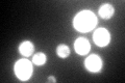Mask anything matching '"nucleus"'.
<instances>
[{
    "instance_id": "f257e3e1",
    "label": "nucleus",
    "mask_w": 125,
    "mask_h": 83,
    "mask_svg": "<svg viewBox=\"0 0 125 83\" xmlns=\"http://www.w3.org/2000/svg\"><path fill=\"white\" fill-rule=\"evenodd\" d=\"M97 19L92 11L83 10L77 14L74 19V27L80 32H88L96 25Z\"/></svg>"
},
{
    "instance_id": "f03ea898",
    "label": "nucleus",
    "mask_w": 125,
    "mask_h": 83,
    "mask_svg": "<svg viewBox=\"0 0 125 83\" xmlns=\"http://www.w3.org/2000/svg\"><path fill=\"white\" fill-rule=\"evenodd\" d=\"M15 74L20 80L26 81L32 74V65L27 59H20L15 65Z\"/></svg>"
},
{
    "instance_id": "7ed1b4c3",
    "label": "nucleus",
    "mask_w": 125,
    "mask_h": 83,
    "mask_svg": "<svg viewBox=\"0 0 125 83\" xmlns=\"http://www.w3.org/2000/svg\"><path fill=\"white\" fill-rule=\"evenodd\" d=\"M93 39L95 42V44L99 47H104L106 46L109 43V39H111V37H109V33L106 29L104 28H98L95 32H94L93 35Z\"/></svg>"
},
{
    "instance_id": "20e7f679",
    "label": "nucleus",
    "mask_w": 125,
    "mask_h": 83,
    "mask_svg": "<svg viewBox=\"0 0 125 83\" xmlns=\"http://www.w3.org/2000/svg\"><path fill=\"white\" fill-rule=\"evenodd\" d=\"M84 65H85V68H87L90 72L96 73V72H99L101 66H102V60H101L100 57L97 56V55H91V56H89L85 59Z\"/></svg>"
},
{
    "instance_id": "39448f33",
    "label": "nucleus",
    "mask_w": 125,
    "mask_h": 83,
    "mask_svg": "<svg viewBox=\"0 0 125 83\" xmlns=\"http://www.w3.org/2000/svg\"><path fill=\"white\" fill-rule=\"evenodd\" d=\"M74 48H75L76 52L80 55H84L87 54L90 49H91V46H90V43L87 38L84 37H79L76 39L75 44H74Z\"/></svg>"
},
{
    "instance_id": "423d86ee",
    "label": "nucleus",
    "mask_w": 125,
    "mask_h": 83,
    "mask_svg": "<svg viewBox=\"0 0 125 83\" xmlns=\"http://www.w3.org/2000/svg\"><path fill=\"white\" fill-rule=\"evenodd\" d=\"M19 51H20V53L23 56L28 57L33 52V45L29 41H24L19 47Z\"/></svg>"
},
{
    "instance_id": "0eeeda50",
    "label": "nucleus",
    "mask_w": 125,
    "mask_h": 83,
    "mask_svg": "<svg viewBox=\"0 0 125 83\" xmlns=\"http://www.w3.org/2000/svg\"><path fill=\"white\" fill-rule=\"evenodd\" d=\"M114 7H113L111 4H103L101 5V7L99 9V15L101 18L103 19H109L114 15Z\"/></svg>"
},
{
    "instance_id": "6e6552de",
    "label": "nucleus",
    "mask_w": 125,
    "mask_h": 83,
    "mask_svg": "<svg viewBox=\"0 0 125 83\" xmlns=\"http://www.w3.org/2000/svg\"><path fill=\"white\" fill-rule=\"evenodd\" d=\"M56 53H57V55H58L60 57L66 58V57L69 56V54H70V49H69L68 46L62 44V45H60V46H58L57 48H56Z\"/></svg>"
},
{
    "instance_id": "1a4fd4ad",
    "label": "nucleus",
    "mask_w": 125,
    "mask_h": 83,
    "mask_svg": "<svg viewBox=\"0 0 125 83\" xmlns=\"http://www.w3.org/2000/svg\"><path fill=\"white\" fill-rule=\"evenodd\" d=\"M32 62L37 65H43L46 62V55L42 52L34 54V56L32 58Z\"/></svg>"
},
{
    "instance_id": "9d476101",
    "label": "nucleus",
    "mask_w": 125,
    "mask_h": 83,
    "mask_svg": "<svg viewBox=\"0 0 125 83\" xmlns=\"http://www.w3.org/2000/svg\"><path fill=\"white\" fill-rule=\"evenodd\" d=\"M48 81H52V82H56V79H55V78H54V77H52V76H51V77H49V78H48Z\"/></svg>"
}]
</instances>
